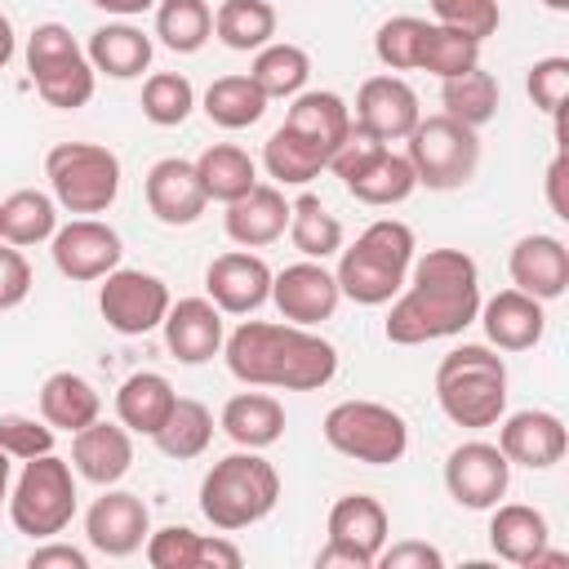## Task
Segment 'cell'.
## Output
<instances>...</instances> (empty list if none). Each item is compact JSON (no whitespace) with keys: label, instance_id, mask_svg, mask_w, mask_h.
Wrapping results in <instances>:
<instances>
[{"label":"cell","instance_id":"obj_1","mask_svg":"<svg viewBox=\"0 0 569 569\" xmlns=\"http://www.w3.org/2000/svg\"><path fill=\"white\" fill-rule=\"evenodd\" d=\"M480 316V267L467 249H427L387 311V342L422 347L453 338Z\"/></svg>","mask_w":569,"mask_h":569},{"label":"cell","instance_id":"obj_2","mask_svg":"<svg viewBox=\"0 0 569 569\" xmlns=\"http://www.w3.org/2000/svg\"><path fill=\"white\" fill-rule=\"evenodd\" d=\"M222 360L236 382L280 391H320L338 373V347L289 320H240L222 338Z\"/></svg>","mask_w":569,"mask_h":569},{"label":"cell","instance_id":"obj_3","mask_svg":"<svg viewBox=\"0 0 569 569\" xmlns=\"http://www.w3.org/2000/svg\"><path fill=\"white\" fill-rule=\"evenodd\" d=\"M413 227L400 222V218H378L369 222L356 244H342L338 249V289L342 298L360 302V307H382L391 302L405 280H409V267H413Z\"/></svg>","mask_w":569,"mask_h":569},{"label":"cell","instance_id":"obj_4","mask_svg":"<svg viewBox=\"0 0 569 569\" xmlns=\"http://www.w3.org/2000/svg\"><path fill=\"white\" fill-rule=\"evenodd\" d=\"M276 502H280V471L262 458V449H236L218 458L200 480V516L218 533H236L267 520Z\"/></svg>","mask_w":569,"mask_h":569},{"label":"cell","instance_id":"obj_5","mask_svg":"<svg viewBox=\"0 0 569 569\" xmlns=\"http://www.w3.org/2000/svg\"><path fill=\"white\" fill-rule=\"evenodd\" d=\"M436 405L453 427L485 431L507 413V365L493 347L462 342L436 365Z\"/></svg>","mask_w":569,"mask_h":569},{"label":"cell","instance_id":"obj_6","mask_svg":"<svg viewBox=\"0 0 569 569\" xmlns=\"http://www.w3.org/2000/svg\"><path fill=\"white\" fill-rule=\"evenodd\" d=\"M49 196L76 218L107 213L120 196V156L102 142H58L44 156Z\"/></svg>","mask_w":569,"mask_h":569},{"label":"cell","instance_id":"obj_7","mask_svg":"<svg viewBox=\"0 0 569 569\" xmlns=\"http://www.w3.org/2000/svg\"><path fill=\"white\" fill-rule=\"evenodd\" d=\"M76 471L67 458L58 453H40V458H27L13 489H9V520L18 533L44 542V538H58L71 520H76Z\"/></svg>","mask_w":569,"mask_h":569},{"label":"cell","instance_id":"obj_8","mask_svg":"<svg viewBox=\"0 0 569 569\" xmlns=\"http://www.w3.org/2000/svg\"><path fill=\"white\" fill-rule=\"evenodd\" d=\"M405 156L413 164L418 187H427V191H458L480 169V133L471 124L436 111V116H422L409 129Z\"/></svg>","mask_w":569,"mask_h":569},{"label":"cell","instance_id":"obj_9","mask_svg":"<svg viewBox=\"0 0 569 569\" xmlns=\"http://www.w3.org/2000/svg\"><path fill=\"white\" fill-rule=\"evenodd\" d=\"M320 436L333 453L365 467H391L409 453V422L378 400H338L325 413Z\"/></svg>","mask_w":569,"mask_h":569},{"label":"cell","instance_id":"obj_10","mask_svg":"<svg viewBox=\"0 0 569 569\" xmlns=\"http://www.w3.org/2000/svg\"><path fill=\"white\" fill-rule=\"evenodd\" d=\"M27 71H31L36 93L58 111H80L98 84L89 53L76 44V36L62 22H40L27 36Z\"/></svg>","mask_w":569,"mask_h":569},{"label":"cell","instance_id":"obj_11","mask_svg":"<svg viewBox=\"0 0 569 569\" xmlns=\"http://www.w3.org/2000/svg\"><path fill=\"white\" fill-rule=\"evenodd\" d=\"M325 533L329 538L316 551V565L320 569H333V565L369 569L378 560V551L387 547V538H391V520H387V507L378 498H369V493H342L329 507Z\"/></svg>","mask_w":569,"mask_h":569},{"label":"cell","instance_id":"obj_12","mask_svg":"<svg viewBox=\"0 0 569 569\" xmlns=\"http://www.w3.org/2000/svg\"><path fill=\"white\" fill-rule=\"evenodd\" d=\"M169 302H173L169 284L142 267H116L98 284V311H102L107 329H116L124 338H142V333L160 329L169 316Z\"/></svg>","mask_w":569,"mask_h":569},{"label":"cell","instance_id":"obj_13","mask_svg":"<svg viewBox=\"0 0 569 569\" xmlns=\"http://www.w3.org/2000/svg\"><path fill=\"white\" fill-rule=\"evenodd\" d=\"M49 253H53V267L76 280V284H89V280H102L107 271L120 267L124 258V240L111 222L102 218H71L53 231L49 240Z\"/></svg>","mask_w":569,"mask_h":569},{"label":"cell","instance_id":"obj_14","mask_svg":"<svg viewBox=\"0 0 569 569\" xmlns=\"http://www.w3.org/2000/svg\"><path fill=\"white\" fill-rule=\"evenodd\" d=\"M511 485V462L502 458L498 445L489 440H462L445 458V489L458 507L467 511H489L493 502L507 498Z\"/></svg>","mask_w":569,"mask_h":569},{"label":"cell","instance_id":"obj_15","mask_svg":"<svg viewBox=\"0 0 569 569\" xmlns=\"http://www.w3.org/2000/svg\"><path fill=\"white\" fill-rule=\"evenodd\" d=\"M271 302L289 325L316 329L320 320H333V311L342 302V289H338V276L325 262L302 258V262H289L284 271L271 276Z\"/></svg>","mask_w":569,"mask_h":569},{"label":"cell","instance_id":"obj_16","mask_svg":"<svg viewBox=\"0 0 569 569\" xmlns=\"http://www.w3.org/2000/svg\"><path fill=\"white\" fill-rule=\"evenodd\" d=\"M147 533H151V511L129 489L107 485L102 498H93V507L84 511V538H89V547L102 551V556H111V560H124V556L142 551Z\"/></svg>","mask_w":569,"mask_h":569},{"label":"cell","instance_id":"obj_17","mask_svg":"<svg viewBox=\"0 0 569 569\" xmlns=\"http://www.w3.org/2000/svg\"><path fill=\"white\" fill-rule=\"evenodd\" d=\"M422 120V107H418V93L409 80H400L396 71L387 76H369L360 89H356V107H351V124L382 138L387 147L391 142H405L409 129Z\"/></svg>","mask_w":569,"mask_h":569},{"label":"cell","instance_id":"obj_18","mask_svg":"<svg viewBox=\"0 0 569 569\" xmlns=\"http://www.w3.org/2000/svg\"><path fill=\"white\" fill-rule=\"evenodd\" d=\"M271 267L249 249H227L204 267V298L222 316H253L271 298Z\"/></svg>","mask_w":569,"mask_h":569},{"label":"cell","instance_id":"obj_19","mask_svg":"<svg viewBox=\"0 0 569 569\" xmlns=\"http://www.w3.org/2000/svg\"><path fill=\"white\" fill-rule=\"evenodd\" d=\"M498 449L511 467H529V471H547L565 458L569 436L560 413L551 409H520V413H502L498 418Z\"/></svg>","mask_w":569,"mask_h":569},{"label":"cell","instance_id":"obj_20","mask_svg":"<svg viewBox=\"0 0 569 569\" xmlns=\"http://www.w3.org/2000/svg\"><path fill=\"white\" fill-rule=\"evenodd\" d=\"M133 467V431L124 422L93 418L89 427L71 431V471L98 489L120 485Z\"/></svg>","mask_w":569,"mask_h":569},{"label":"cell","instance_id":"obj_21","mask_svg":"<svg viewBox=\"0 0 569 569\" xmlns=\"http://www.w3.org/2000/svg\"><path fill=\"white\" fill-rule=\"evenodd\" d=\"M142 196H147V209L164 227H191L209 204V196L200 187V173H196V160H182V156L156 160L142 178Z\"/></svg>","mask_w":569,"mask_h":569},{"label":"cell","instance_id":"obj_22","mask_svg":"<svg viewBox=\"0 0 569 569\" xmlns=\"http://www.w3.org/2000/svg\"><path fill=\"white\" fill-rule=\"evenodd\" d=\"M507 271L520 293H529L538 302H556L569 289V249L560 236H547V231L520 236L507 253Z\"/></svg>","mask_w":569,"mask_h":569},{"label":"cell","instance_id":"obj_23","mask_svg":"<svg viewBox=\"0 0 569 569\" xmlns=\"http://www.w3.org/2000/svg\"><path fill=\"white\" fill-rule=\"evenodd\" d=\"M485 325V338L493 351H529L542 342L547 333V311L538 298L520 293L516 284L511 289H498L493 298H480V316Z\"/></svg>","mask_w":569,"mask_h":569},{"label":"cell","instance_id":"obj_24","mask_svg":"<svg viewBox=\"0 0 569 569\" xmlns=\"http://www.w3.org/2000/svg\"><path fill=\"white\" fill-rule=\"evenodd\" d=\"M164 347L178 365H204L222 351V338H227V325H222V311L209 302V298H178L169 302V316H164Z\"/></svg>","mask_w":569,"mask_h":569},{"label":"cell","instance_id":"obj_25","mask_svg":"<svg viewBox=\"0 0 569 569\" xmlns=\"http://www.w3.org/2000/svg\"><path fill=\"white\" fill-rule=\"evenodd\" d=\"M222 231L240 249H267V244H276L289 231V200H284V191L271 187V182L249 187L240 200L227 204Z\"/></svg>","mask_w":569,"mask_h":569},{"label":"cell","instance_id":"obj_26","mask_svg":"<svg viewBox=\"0 0 569 569\" xmlns=\"http://www.w3.org/2000/svg\"><path fill=\"white\" fill-rule=\"evenodd\" d=\"M89 67L98 76H111V80H138L147 67H151V36L142 27H133L129 18H116V22H102L98 31H89Z\"/></svg>","mask_w":569,"mask_h":569},{"label":"cell","instance_id":"obj_27","mask_svg":"<svg viewBox=\"0 0 569 569\" xmlns=\"http://www.w3.org/2000/svg\"><path fill=\"white\" fill-rule=\"evenodd\" d=\"M489 511H493L489 516V547H493V556L507 560V565L529 569V560L551 538L547 516L538 507H529V502H493Z\"/></svg>","mask_w":569,"mask_h":569},{"label":"cell","instance_id":"obj_28","mask_svg":"<svg viewBox=\"0 0 569 569\" xmlns=\"http://www.w3.org/2000/svg\"><path fill=\"white\" fill-rule=\"evenodd\" d=\"M284 129H293L298 138H307L311 147L333 156V147L351 129V107L333 89H302V93H293V102L284 111Z\"/></svg>","mask_w":569,"mask_h":569},{"label":"cell","instance_id":"obj_29","mask_svg":"<svg viewBox=\"0 0 569 569\" xmlns=\"http://www.w3.org/2000/svg\"><path fill=\"white\" fill-rule=\"evenodd\" d=\"M178 391L164 373L156 369H138L116 387V422H124L133 436H156L160 422L169 418Z\"/></svg>","mask_w":569,"mask_h":569},{"label":"cell","instance_id":"obj_30","mask_svg":"<svg viewBox=\"0 0 569 569\" xmlns=\"http://www.w3.org/2000/svg\"><path fill=\"white\" fill-rule=\"evenodd\" d=\"M40 418L53 431H80L93 418H102V396L84 373L58 369L40 382Z\"/></svg>","mask_w":569,"mask_h":569},{"label":"cell","instance_id":"obj_31","mask_svg":"<svg viewBox=\"0 0 569 569\" xmlns=\"http://www.w3.org/2000/svg\"><path fill=\"white\" fill-rule=\"evenodd\" d=\"M218 427L240 445V449H271L284 436V405L267 391H240L222 405Z\"/></svg>","mask_w":569,"mask_h":569},{"label":"cell","instance_id":"obj_32","mask_svg":"<svg viewBox=\"0 0 569 569\" xmlns=\"http://www.w3.org/2000/svg\"><path fill=\"white\" fill-rule=\"evenodd\" d=\"M53 231H58V200L49 191L18 187L13 196L0 200V240L31 249V244L53 240Z\"/></svg>","mask_w":569,"mask_h":569},{"label":"cell","instance_id":"obj_33","mask_svg":"<svg viewBox=\"0 0 569 569\" xmlns=\"http://www.w3.org/2000/svg\"><path fill=\"white\" fill-rule=\"evenodd\" d=\"M196 173H200L204 196L218 200V204H231V200H240L249 187H258V164H253V156H249L244 147H236V142H213V147H204V151L196 156Z\"/></svg>","mask_w":569,"mask_h":569},{"label":"cell","instance_id":"obj_34","mask_svg":"<svg viewBox=\"0 0 569 569\" xmlns=\"http://www.w3.org/2000/svg\"><path fill=\"white\" fill-rule=\"evenodd\" d=\"M360 204H369V209H391V204H405L413 191H418V178H413V164H409V156H400V151H382L369 169H360L356 178H347L342 182Z\"/></svg>","mask_w":569,"mask_h":569},{"label":"cell","instance_id":"obj_35","mask_svg":"<svg viewBox=\"0 0 569 569\" xmlns=\"http://www.w3.org/2000/svg\"><path fill=\"white\" fill-rule=\"evenodd\" d=\"M267 93L253 84L249 71H236V76H218L209 89H204V116L218 124V129H249L262 120L267 111Z\"/></svg>","mask_w":569,"mask_h":569},{"label":"cell","instance_id":"obj_36","mask_svg":"<svg viewBox=\"0 0 569 569\" xmlns=\"http://www.w3.org/2000/svg\"><path fill=\"white\" fill-rule=\"evenodd\" d=\"M213 36L236 53H258L276 40V9L271 0H222L213 9Z\"/></svg>","mask_w":569,"mask_h":569},{"label":"cell","instance_id":"obj_37","mask_svg":"<svg viewBox=\"0 0 569 569\" xmlns=\"http://www.w3.org/2000/svg\"><path fill=\"white\" fill-rule=\"evenodd\" d=\"M253 84L267 93V98H293L307 89L311 80V53L302 44H289V40H271L253 53V67H249Z\"/></svg>","mask_w":569,"mask_h":569},{"label":"cell","instance_id":"obj_38","mask_svg":"<svg viewBox=\"0 0 569 569\" xmlns=\"http://www.w3.org/2000/svg\"><path fill=\"white\" fill-rule=\"evenodd\" d=\"M151 440H156V449H160L164 458H173V462L200 458V453L209 449V440H213V413H209L200 400L178 396L173 409H169V418L160 422V431H156Z\"/></svg>","mask_w":569,"mask_h":569},{"label":"cell","instance_id":"obj_39","mask_svg":"<svg viewBox=\"0 0 569 569\" xmlns=\"http://www.w3.org/2000/svg\"><path fill=\"white\" fill-rule=\"evenodd\" d=\"M440 102H445V116H453V120L480 129V124H489V120L498 116L502 89H498V80H493L485 67H471V71H462V76L440 80Z\"/></svg>","mask_w":569,"mask_h":569},{"label":"cell","instance_id":"obj_40","mask_svg":"<svg viewBox=\"0 0 569 569\" xmlns=\"http://www.w3.org/2000/svg\"><path fill=\"white\" fill-rule=\"evenodd\" d=\"M284 236L302 258H316V262H325L342 249V222H338V213H329L320 204V196L289 200V231Z\"/></svg>","mask_w":569,"mask_h":569},{"label":"cell","instance_id":"obj_41","mask_svg":"<svg viewBox=\"0 0 569 569\" xmlns=\"http://www.w3.org/2000/svg\"><path fill=\"white\" fill-rule=\"evenodd\" d=\"M325 164H329V156L320 147H311L307 138H298L293 129H284V124L262 142V169L280 187H307L311 178H320Z\"/></svg>","mask_w":569,"mask_h":569},{"label":"cell","instance_id":"obj_42","mask_svg":"<svg viewBox=\"0 0 569 569\" xmlns=\"http://www.w3.org/2000/svg\"><path fill=\"white\" fill-rule=\"evenodd\" d=\"M156 36L173 53H200L213 36L209 0H156Z\"/></svg>","mask_w":569,"mask_h":569},{"label":"cell","instance_id":"obj_43","mask_svg":"<svg viewBox=\"0 0 569 569\" xmlns=\"http://www.w3.org/2000/svg\"><path fill=\"white\" fill-rule=\"evenodd\" d=\"M471 67H480V40L467 36V31H453L445 22H427L422 49H418V71H431L436 80H449V76H462Z\"/></svg>","mask_w":569,"mask_h":569},{"label":"cell","instance_id":"obj_44","mask_svg":"<svg viewBox=\"0 0 569 569\" xmlns=\"http://www.w3.org/2000/svg\"><path fill=\"white\" fill-rule=\"evenodd\" d=\"M191 107H196V89H191V80L182 71H156V76H147V84H142V116L151 124L173 129V124H182L191 116Z\"/></svg>","mask_w":569,"mask_h":569},{"label":"cell","instance_id":"obj_45","mask_svg":"<svg viewBox=\"0 0 569 569\" xmlns=\"http://www.w3.org/2000/svg\"><path fill=\"white\" fill-rule=\"evenodd\" d=\"M422 31H427V18H413V13L387 18V22L373 31V58H378L387 71H418Z\"/></svg>","mask_w":569,"mask_h":569},{"label":"cell","instance_id":"obj_46","mask_svg":"<svg viewBox=\"0 0 569 569\" xmlns=\"http://www.w3.org/2000/svg\"><path fill=\"white\" fill-rule=\"evenodd\" d=\"M427 4H431L436 22H445V27H453V31H467V36H476L480 44L502 27L498 0H427Z\"/></svg>","mask_w":569,"mask_h":569},{"label":"cell","instance_id":"obj_47","mask_svg":"<svg viewBox=\"0 0 569 569\" xmlns=\"http://www.w3.org/2000/svg\"><path fill=\"white\" fill-rule=\"evenodd\" d=\"M196 551H200V533L187 525L151 529L142 542V556L151 569H196Z\"/></svg>","mask_w":569,"mask_h":569},{"label":"cell","instance_id":"obj_48","mask_svg":"<svg viewBox=\"0 0 569 569\" xmlns=\"http://www.w3.org/2000/svg\"><path fill=\"white\" fill-rule=\"evenodd\" d=\"M0 449L13 462L53 453V427L44 418H31V413H0Z\"/></svg>","mask_w":569,"mask_h":569},{"label":"cell","instance_id":"obj_49","mask_svg":"<svg viewBox=\"0 0 569 569\" xmlns=\"http://www.w3.org/2000/svg\"><path fill=\"white\" fill-rule=\"evenodd\" d=\"M525 93L533 98L538 111L547 116H560L565 111V98H569V58L565 53H551V58H538L525 76Z\"/></svg>","mask_w":569,"mask_h":569},{"label":"cell","instance_id":"obj_50","mask_svg":"<svg viewBox=\"0 0 569 569\" xmlns=\"http://www.w3.org/2000/svg\"><path fill=\"white\" fill-rule=\"evenodd\" d=\"M382 151H387V142H382V138H373V133H365V129H356V124H351V129H347V138L333 147V156H329V164H325V169H333V173L347 182V178H356L360 169H369Z\"/></svg>","mask_w":569,"mask_h":569},{"label":"cell","instance_id":"obj_51","mask_svg":"<svg viewBox=\"0 0 569 569\" xmlns=\"http://www.w3.org/2000/svg\"><path fill=\"white\" fill-rule=\"evenodd\" d=\"M27 293H31V267H27V258H22L18 244L0 240V311L18 307Z\"/></svg>","mask_w":569,"mask_h":569},{"label":"cell","instance_id":"obj_52","mask_svg":"<svg viewBox=\"0 0 569 569\" xmlns=\"http://www.w3.org/2000/svg\"><path fill=\"white\" fill-rule=\"evenodd\" d=\"M373 565H382V569H440L445 556L431 542H422V538H405V542L382 547Z\"/></svg>","mask_w":569,"mask_h":569},{"label":"cell","instance_id":"obj_53","mask_svg":"<svg viewBox=\"0 0 569 569\" xmlns=\"http://www.w3.org/2000/svg\"><path fill=\"white\" fill-rule=\"evenodd\" d=\"M27 569H89V551H80V547H71V542L44 538V542L27 556Z\"/></svg>","mask_w":569,"mask_h":569},{"label":"cell","instance_id":"obj_54","mask_svg":"<svg viewBox=\"0 0 569 569\" xmlns=\"http://www.w3.org/2000/svg\"><path fill=\"white\" fill-rule=\"evenodd\" d=\"M244 556L236 542H227V533H200V551H196V569H240Z\"/></svg>","mask_w":569,"mask_h":569},{"label":"cell","instance_id":"obj_55","mask_svg":"<svg viewBox=\"0 0 569 569\" xmlns=\"http://www.w3.org/2000/svg\"><path fill=\"white\" fill-rule=\"evenodd\" d=\"M565 178H569V156H565V147H560V151L551 156V164H547V204H551V213H556V218H569Z\"/></svg>","mask_w":569,"mask_h":569},{"label":"cell","instance_id":"obj_56","mask_svg":"<svg viewBox=\"0 0 569 569\" xmlns=\"http://www.w3.org/2000/svg\"><path fill=\"white\" fill-rule=\"evenodd\" d=\"M89 4L102 9V13H111V18H133V13L156 9V0H89Z\"/></svg>","mask_w":569,"mask_h":569},{"label":"cell","instance_id":"obj_57","mask_svg":"<svg viewBox=\"0 0 569 569\" xmlns=\"http://www.w3.org/2000/svg\"><path fill=\"white\" fill-rule=\"evenodd\" d=\"M13 49H18V36H13V22L0 13V71L9 67V58H13Z\"/></svg>","mask_w":569,"mask_h":569},{"label":"cell","instance_id":"obj_58","mask_svg":"<svg viewBox=\"0 0 569 569\" xmlns=\"http://www.w3.org/2000/svg\"><path fill=\"white\" fill-rule=\"evenodd\" d=\"M9 476H13V458L0 449V507L9 502Z\"/></svg>","mask_w":569,"mask_h":569},{"label":"cell","instance_id":"obj_59","mask_svg":"<svg viewBox=\"0 0 569 569\" xmlns=\"http://www.w3.org/2000/svg\"><path fill=\"white\" fill-rule=\"evenodd\" d=\"M542 4H547L551 13H565V9H569V0H542Z\"/></svg>","mask_w":569,"mask_h":569}]
</instances>
